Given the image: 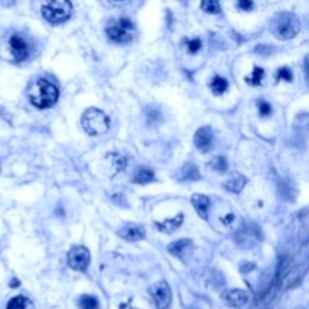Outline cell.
Masks as SVG:
<instances>
[{
  "mask_svg": "<svg viewBox=\"0 0 309 309\" xmlns=\"http://www.w3.org/2000/svg\"><path fill=\"white\" fill-rule=\"evenodd\" d=\"M59 98L57 88L46 78H36L29 88V100L38 109H47L56 104Z\"/></svg>",
  "mask_w": 309,
  "mask_h": 309,
  "instance_id": "obj_1",
  "label": "cell"
},
{
  "mask_svg": "<svg viewBox=\"0 0 309 309\" xmlns=\"http://www.w3.org/2000/svg\"><path fill=\"white\" fill-rule=\"evenodd\" d=\"M41 12L49 23L60 25L70 20L73 14V3L71 0H46Z\"/></svg>",
  "mask_w": 309,
  "mask_h": 309,
  "instance_id": "obj_2",
  "label": "cell"
},
{
  "mask_svg": "<svg viewBox=\"0 0 309 309\" xmlns=\"http://www.w3.org/2000/svg\"><path fill=\"white\" fill-rule=\"evenodd\" d=\"M300 30L299 18L290 12H281L272 20V32L278 39H291Z\"/></svg>",
  "mask_w": 309,
  "mask_h": 309,
  "instance_id": "obj_3",
  "label": "cell"
},
{
  "mask_svg": "<svg viewBox=\"0 0 309 309\" xmlns=\"http://www.w3.org/2000/svg\"><path fill=\"white\" fill-rule=\"evenodd\" d=\"M81 127L89 136H100L109 130L110 119L104 112L95 107H91L81 116Z\"/></svg>",
  "mask_w": 309,
  "mask_h": 309,
  "instance_id": "obj_4",
  "label": "cell"
},
{
  "mask_svg": "<svg viewBox=\"0 0 309 309\" xmlns=\"http://www.w3.org/2000/svg\"><path fill=\"white\" fill-rule=\"evenodd\" d=\"M106 33H107L109 39H112L113 43L127 44L134 38L136 27L129 18H115L107 23Z\"/></svg>",
  "mask_w": 309,
  "mask_h": 309,
  "instance_id": "obj_5",
  "label": "cell"
},
{
  "mask_svg": "<svg viewBox=\"0 0 309 309\" xmlns=\"http://www.w3.org/2000/svg\"><path fill=\"white\" fill-rule=\"evenodd\" d=\"M68 265L78 272H85L89 265V251L85 246H74L68 252Z\"/></svg>",
  "mask_w": 309,
  "mask_h": 309,
  "instance_id": "obj_6",
  "label": "cell"
},
{
  "mask_svg": "<svg viewBox=\"0 0 309 309\" xmlns=\"http://www.w3.org/2000/svg\"><path fill=\"white\" fill-rule=\"evenodd\" d=\"M150 293H151V296H153V300H154L155 306L158 309H166L171 305V299H172L171 288H169V285L164 282V281H160V282L154 283V285L150 288Z\"/></svg>",
  "mask_w": 309,
  "mask_h": 309,
  "instance_id": "obj_7",
  "label": "cell"
},
{
  "mask_svg": "<svg viewBox=\"0 0 309 309\" xmlns=\"http://www.w3.org/2000/svg\"><path fill=\"white\" fill-rule=\"evenodd\" d=\"M9 49H11L12 56L15 57V60L22 62L29 56V46L20 35H12L9 38Z\"/></svg>",
  "mask_w": 309,
  "mask_h": 309,
  "instance_id": "obj_8",
  "label": "cell"
},
{
  "mask_svg": "<svg viewBox=\"0 0 309 309\" xmlns=\"http://www.w3.org/2000/svg\"><path fill=\"white\" fill-rule=\"evenodd\" d=\"M195 145L202 153L211 151V148H213V131L210 127H202L195 133Z\"/></svg>",
  "mask_w": 309,
  "mask_h": 309,
  "instance_id": "obj_9",
  "label": "cell"
},
{
  "mask_svg": "<svg viewBox=\"0 0 309 309\" xmlns=\"http://www.w3.org/2000/svg\"><path fill=\"white\" fill-rule=\"evenodd\" d=\"M118 235L127 241H137V240H142L145 238L147 232H145V228L142 225H137V223H127L124 225L119 231H118Z\"/></svg>",
  "mask_w": 309,
  "mask_h": 309,
  "instance_id": "obj_10",
  "label": "cell"
},
{
  "mask_svg": "<svg viewBox=\"0 0 309 309\" xmlns=\"http://www.w3.org/2000/svg\"><path fill=\"white\" fill-rule=\"evenodd\" d=\"M223 300L232 308H241L248 302V294L243 290H230L223 294Z\"/></svg>",
  "mask_w": 309,
  "mask_h": 309,
  "instance_id": "obj_11",
  "label": "cell"
},
{
  "mask_svg": "<svg viewBox=\"0 0 309 309\" xmlns=\"http://www.w3.org/2000/svg\"><path fill=\"white\" fill-rule=\"evenodd\" d=\"M182 220H184V214H182V213H178V214H177L175 217H172V219H166V220H163V222H155V226H157L158 231L174 232L175 230L180 228Z\"/></svg>",
  "mask_w": 309,
  "mask_h": 309,
  "instance_id": "obj_12",
  "label": "cell"
},
{
  "mask_svg": "<svg viewBox=\"0 0 309 309\" xmlns=\"http://www.w3.org/2000/svg\"><path fill=\"white\" fill-rule=\"evenodd\" d=\"M223 186L231 193H238L246 186V178L243 175H240V174H232L231 177L223 182Z\"/></svg>",
  "mask_w": 309,
  "mask_h": 309,
  "instance_id": "obj_13",
  "label": "cell"
},
{
  "mask_svg": "<svg viewBox=\"0 0 309 309\" xmlns=\"http://www.w3.org/2000/svg\"><path fill=\"white\" fill-rule=\"evenodd\" d=\"M192 204L195 207L196 213L202 217V219H207V211H208V207H210V199L207 198L205 195H193L192 196Z\"/></svg>",
  "mask_w": 309,
  "mask_h": 309,
  "instance_id": "obj_14",
  "label": "cell"
},
{
  "mask_svg": "<svg viewBox=\"0 0 309 309\" xmlns=\"http://www.w3.org/2000/svg\"><path fill=\"white\" fill-rule=\"evenodd\" d=\"M6 309H33V303L25 296H15L8 302Z\"/></svg>",
  "mask_w": 309,
  "mask_h": 309,
  "instance_id": "obj_15",
  "label": "cell"
},
{
  "mask_svg": "<svg viewBox=\"0 0 309 309\" xmlns=\"http://www.w3.org/2000/svg\"><path fill=\"white\" fill-rule=\"evenodd\" d=\"M133 181H134L136 184H148V182L154 181V172H153L151 169H148V168H140V169L134 174Z\"/></svg>",
  "mask_w": 309,
  "mask_h": 309,
  "instance_id": "obj_16",
  "label": "cell"
},
{
  "mask_svg": "<svg viewBox=\"0 0 309 309\" xmlns=\"http://www.w3.org/2000/svg\"><path fill=\"white\" fill-rule=\"evenodd\" d=\"M210 88L216 95H222L228 89V80L220 77V76H214L210 81Z\"/></svg>",
  "mask_w": 309,
  "mask_h": 309,
  "instance_id": "obj_17",
  "label": "cell"
},
{
  "mask_svg": "<svg viewBox=\"0 0 309 309\" xmlns=\"http://www.w3.org/2000/svg\"><path fill=\"white\" fill-rule=\"evenodd\" d=\"M264 68H261V67H254V70H252V73H251V76H246L244 77V81L248 83V85H252V86H259L261 83H262V80H264Z\"/></svg>",
  "mask_w": 309,
  "mask_h": 309,
  "instance_id": "obj_18",
  "label": "cell"
},
{
  "mask_svg": "<svg viewBox=\"0 0 309 309\" xmlns=\"http://www.w3.org/2000/svg\"><path fill=\"white\" fill-rule=\"evenodd\" d=\"M78 309H98V300L94 296H81L78 299Z\"/></svg>",
  "mask_w": 309,
  "mask_h": 309,
  "instance_id": "obj_19",
  "label": "cell"
},
{
  "mask_svg": "<svg viewBox=\"0 0 309 309\" xmlns=\"http://www.w3.org/2000/svg\"><path fill=\"white\" fill-rule=\"evenodd\" d=\"M189 246H190V241L186 240V238H182V240H178V241H175V243H172V244L169 246V252H171L172 255L180 257L184 251H187Z\"/></svg>",
  "mask_w": 309,
  "mask_h": 309,
  "instance_id": "obj_20",
  "label": "cell"
},
{
  "mask_svg": "<svg viewBox=\"0 0 309 309\" xmlns=\"http://www.w3.org/2000/svg\"><path fill=\"white\" fill-rule=\"evenodd\" d=\"M107 158L112 160V166L115 168L116 172H119V171L124 169V166H126V157H122L121 154H116V153H109Z\"/></svg>",
  "mask_w": 309,
  "mask_h": 309,
  "instance_id": "obj_21",
  "label": "cell"
},
{
  "mask_svg": "<svg viewBox=\"0 0 309 309\" xmlns=\"http://www.w3.org/2000/svg\"><path fill=\"white\" fill-rule=\"evenodd\" d=\"M201 8L208 14H217L220 11V2L219 0H202Z\"/></svg>",
  "mask_w": 309,
  "mask_h": 309,
  "instance_id": "obj_22",
  "label": "cell"
},
{
  "mask_svg": "<svg viewBox=\"0 0 309 309\" xmlns=\"http://www.w3.org/2000/svg\"><path fill=\"white\" fill-rule=\"evenodd\" d=\"M186 47H187V52L192 53V54H195V53H198L199 50H201L202 43H201V39H199V38L187 39V41H186Z\"/></svg>",
  "mask_w": 309,
  "mask_h": 309,
  "instance_id": "obj_23",
  "label": "cell"
},
{
  "mask_svg": "<svg viewBox=\"0 0 309 309\" xmlns=\"http://www.w3.org/2000/svg\"><path fill=\"white\" fill-rule=\"evenodd\" d=\"M210 166L214 168V169L219 171V172H223V171H226V160H225L223 157H216V158L210 163Z\"/></svg>",
  "mask_w": 309,
  "mask_h": 309,
  "instance_id": "obj_24",
  "label": "cell"
},
{
  "mask_svg": "<svg viewBox=\"0 0 309 309\" xmlns=\"http://www.w3.org/2000/svg\"><path fill=\"white\" fill-rule=\"evenodd\" d=\"M276 80H278V81H279V80L291 81V80H293V73H291L286 67H282V68H279L278 73H276Z\"/></svg>",
  "mask_w": 309,
  "mask_h": 309,
  "instance_id": "obj_25",
  "label": "cell"
},
{
  "mask_svg": "<svg viewBox=\"0 0 309 309\" xmlns=\"http://www.w3.org/2000/svg\"><path fill=\"white\" fill-rule=\"evenodd\" d=\"M258 110H259V115L262 118L272 115V106L267 103V101H258Z\"/></svg>",
  "mask_w": 309,
  "mask_h": 309,
  "instance_id": "obj_26",
  "label": "cell"
},
{
  "mask_svg": "<svg viewBox=\"0 0 309 309\" xmlns=\"http://www.w3.org/2000/svg\"><path fill=\"white\" fill-rule=\"evenodd\" d=\"M184 172H186V177H189V178H192V180H198V178H199L198 169H196V166H193V164H186Z\"/></svg>",
  "mask_w": 309,
  "mask_h": 309,
  "instance_id": "obj_27",
  "label": "cell"
},
{
  "mask_svg": "<svg viewBox=\"0 0 309 309\" xmlns=\"http://www.w3.org/2000/svg\"><path fill=\"white\" fill-rule=\"evenodd\" d=\"M237 6L241 11H252L254 8V2L252 0H237Z\"/></svg>",
  "mask_w": 309,
  "mask_h": 309,
  "instance_id": "obj_28",
  "label": "cell"
},
{
  "mask_svg": "<svg viewBox=\"0 0 309 309\" xmlns=\"http://www.w3.org/2000/svg\"><path fill=\"white\" fill-rule=\"evenodd\" d=\"M232 219H234V214H232V213H230V214H228L226 217H223V219H222V222H223V223H230Z\"/></svg>",
  "mask_w": 309,
  "mask_h": 309,
  "instance_id": "obj_29",
  "label": "cell"
},
{
  "mask_svg": "<svg viewBox=\"0 0 309 309\" xmlns=\"http://www.w3.org/2000/svg\"><path fill=\"white\" fill-rule=\"evenodd\" d=\"M119 309H137V308H134L131 303H122V305L119 306Z\"/></svg>",
  "mask_w": 309,
  "mask_h": 309,
  "instance_id": "obj_30",
  "label": "cell"
},
{
  "mask_svg": "<svg viewBox=\"0 0 309 309\" xmlns=\"http://www.w3.org/2000/svg\"><path fill=\"white\" fill-rule=\"evenodd\" d=\"M104 2H107V3H110V5H119V3H122V2H126V0H104Z\"/></svg>",
  "mask_w": 309,
  "mask_h": 309,
  "instance_id": "obj_31",
  "label": "cell"
}]
</instances>
